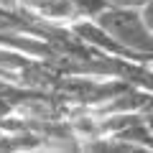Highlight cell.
Masks as SVG:
<instances>
[{
  "mask_svg": "<svg viewBox=\"0 0 153 153\" xmlns=\"http://www.w3.org/2000/svg\"><path fill=\"white\" fill-rule=\"evenodd\" d=\"M94 21L125 49L143 59H153V33L148 23L143 21V13L138 8H120V5H105L94 16Z\"/></svg>",
  "mask_w": 153,
  "mask_h": 153,
  "instance_id": "cell-1",
  "label": "cell"
},
{
  "mask_svg": "<svg viewBox=\"0 0 153 153\" xmlns=\"http://www.w3.org/2000/svg\"><path fill=\"white\" fill-rule=\"evenodd\" d=\"M23 13L36 21H66V26L82 18H94L107 3L105 0H13Z\"/></svg>",
  "mask_w": 153,
  "mask_h": 153,
  "instance_id": "cell-2",
  "label": "cell"
},
{
  "mask_svg": "<svg viewBox=\"0 0 153 153\" xmlns=\"http://www.w3.org/2000/svg\"><path fill=\"white\" fill-rule=\"evenodd\" d=\"M107 5H120V8H138L140 10L146 5V0H105Z\"/></svg>",
  "mask_w": 153,
  "mask_h": 153,
  "instance_id": "cell-3",
  "label": "cell"
},
{
  "mask_svg": "<svg viewBox=\"0 0 153 153\" xmlns=\"http://www.w3.org/2000/svg\"><path fill=\"white\" fill-rule=\"evenodd\" d=\"M140 13H143V21L148 23V28L153 33V0H146V5L140 8Z\"/></svg>",
  "mask_w": 153,
  "mask_h": 153,
  "instance_id": "cell-4",
  "label": "cell"
},
{
  "mask_svg": "<svg viewBox=\"0 0 153 153\" xmlns=\"http://www.w3.org/2000/svg\"><path fill=\"white\" fill-rule=\"evenodd\" d=\"M140 115H143V120L151 125V130H153V94H151V100L146 102V107L140 110Z\"/></svg>",
  "mask_w": 153,
  "mask_h": 153,
  "instance_id": "cell-5",
  "label": "cell"
}]
</instances>
